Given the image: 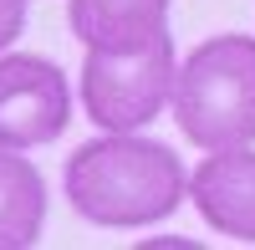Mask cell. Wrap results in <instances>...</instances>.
<instances>
[{"label": "cell", "instance_id": "8992f818", "mask_svg": "<svg viewBox=\"0 0 255 250\" xmlns=\"http://www.w3.org/2000/svg\"><path fill=\"white\" fill-rule=\"evenodd\" d=\"M174 0H67V26L82 46H138L168 31Z\"/></svg>", "mask_w": 255, "mask_h": 250}, {"label": "cell", "instance_id": "52a82bcc", "mask_svg": "<svg viewBox=\"0 0 255 250\" xmlns=\"http://www.w3.org/2000/svg\"><path fill=\"white\" fill-rule=\"evenodd\" d=\"M46 230V179L20 148H0V250H31Z\"/></svg>", "mask_w": 255, "mask_h": 250}, {"label": "cell", "instance_id": "5b68a950", "mask_svg": "<svg viewBox=\"0 0 255 250\" xmlns=\"http://www.w3.org/2000/svg\"><path fill=\"white\" fill-rule=\"evenodd\" d=\"M189 199L215 235L255 245V153L245 148H209L189 174Z\"/></svg>", "mask_w": 255, "mask_h": 250}, {"label": "cell", "instance_id": "ba28073f", "mask_svg": "<svg viewBox=\"0 0 255 250\" xmlns=\"http://www.w3.org/2000/svg\"><path fill=\"white\" fill-rule=\"evenodd\" d=\"M31 20V0H0V51L15 46V36L26 31Z\"/></svg>", "mask_w": 255, "mask_h": 250}, {"label": "cell", "instance_id": "277c9868", "mask_svg": "<svg viewBox=\"0 0 255 250\" xmlns=\"http://www.w3.org/2000/svg\"><path fill=\"white\" fill-rule=\"evenodd\" d=\"M72 123V87L51 56L0 51V148H46Z\"/></svg>", "mask_w": 255, "mask_h": 250}, {"label": "cell", "instance_id": "3957f363", "mask_svg": "<svg viewBox=\"0 0 255 250\" xmlns=\"http://www.w3.org/2000/svg\"><path fill=\"white\" fill-rule=\"evenodd\" d=\"M174 36L158 31L138 46H87L82 108L102 133H143L174 97Z\"/></svg>", "mask_w": 255, "mask_h": 250}, {"label": "cell", "instance_id": "6da1fadb", "mask_svg": "<svg viewBox=\"0 0 255 250\" xmlns=\"http://www.w3.org/2000/svg\"><path fill=\"white\" fill-rule=\"evenodd\" d=\"M67 204L102 230H143L158 225L189 199L184 158L143 133H102L87 138L61 169Z\"/></svg>", "mask_w": 255, "mask_h": 250}, {"label": "cell", "instance_id": "7a4b0ae2", "mask_svg": "<svg viewBox=\"0 0 255 250\" xmlns=\"http://www.w3.org/2000/svg\"><path fill=\"white\" fill-rule=\"evenodd\" d=\"M174 123L194 148L255 143V36L225 31L199 41L174 72Z\"/></svg>", "mask_w": 255, "mask_h": 250}]
</instances>
